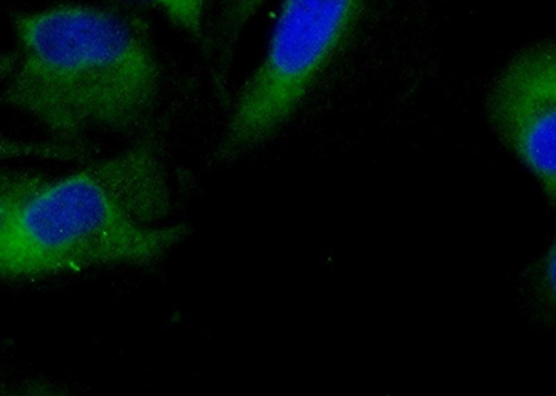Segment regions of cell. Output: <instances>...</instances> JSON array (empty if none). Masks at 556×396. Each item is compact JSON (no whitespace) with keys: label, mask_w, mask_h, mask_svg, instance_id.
Returning a JSON list of instances; mask_svg holds the SVG:
<instances>
[{"label":"cell","mask_w":556,"mask_h":396,"mask_svg":"<svg viewBox=\"0 0 556 396\" xmlns=\"http://www.w3.org/2000/svg\"><path fill=\"white\" fill-rule=\"evenodd\" d=\"M265 0H216L215 14L223 26L245 27Z\"/></svg>","instance_id":"8"},{"label":"cell","mask_w":556,"mask_h":396,"mask_svg":"<svg viewBox=\"0 0 556 396\" xmlns=\"http://www.w3.org/2000/svg\"><path fill=\"white\" fill-rule=\"evenodd\" d=\"M161 10L178 29L208 53L211 47V14L215 0H142Z\"/></svg>","instance_id":"6"},{"label":"cell","mask_w":556,"mask_h":396,"mask_svg":"<svg viewBox=\"0 0 556 396\" xmlns=\"http://www.w3.org/2000/svg\"><path fill=\"white\" fill-rule=\"evenodd\" d=\"M88 155L84 143L52 141H27L10 137L0 131V166L18 158H42V161L74 162Z\"/></svg>","instance_id":"7"},{"label":"cell","mask_w":556,"mask_h":396,"mask_svg":"<svg viewBox=\"0 0 556 396\" xmlns=\"http://www.w3.org/2000/svg\"><path fill=\"white\" fill-rule=\"evenodd\" d=\"M485 115L495 136L556 200V43L540 38L516 52L491 82Z\"/></svg>","instance_id":"4"},{"label":"cell","mask_w":556,"mask_h":396,"mask_svg":"<svg viewBox=\"0 0 556 396\" xmlns=\"http://www.w3.org/2000/svg\"><path fill=\"white\" fill-rule=\"evenodd\" d=\"M4 56V53H0V59H2Z\"/></svg>","instance_id":"10"},{"label":"cell","mask_w":556,"mask_h":396,"mask_svg":"<svg viewBox=\"0 0 556 396\" xmlns=\"http://www.w3.org/2000/svg\"><path fill=\"white\" fill-rule=\"evenodd\" d=\"M18 51L0 105L41 123L53 140L91 130L131 133L151 123L162 68L151 27L131 10L61 3L14 13Z\"/></svg>","instance_id":"1"},{"label":"cell","mask_w":556,"mask_h":396,"mask_svg":"<svg viewBox=\"0 0 556 396\" xmlns=\"http://www.w3.org/2000/svg\"><path fill=\"white\" fill-rule=\"evenodd\" d=\"M172 210L162 142L52 178L20 210L0 246V281L47 279L96 267L151 266L188 235L163 225Z\"/></svg>","instance_id":"2"},{"label":"cell","mask_w":556,"mask_h":396,"mask_svg":"<svg viewBox=\"0 0 556 396\" xmlns=\"http://www.w3.org/2000/svg\"><path fill=\"white\" fill-rule=\"evenodd\" d=\"M51 180L41 173L0 170V246L23 206Z\"/></svg>","instance_id":"5"},{"label":"cell","mask_w":556,"mask_h":396,"mask_svg":"<svg viewBox=\"0 0 556 396\" xmlns=\"http://www.w3.org/2000/svg\"><path fill=\"white\" fill-rule=\"evenodd\" d=\"M14 63H16V53H4V56L0 59V77L7 78L13 71Z\"/></svg>","instance_id":"9"},{"label":"cell","mask_w":556,"mask_h":396,"mask_svg":"<svg viewBox=\"0 0 556 396\" xmlns=\"http://www.w3.org/2000/svg\"><path fill=\"white\" fill-rule=\"evenodd\" d=\"M369 0H281L266 51L238 92L216 165L257 150L292 120L341 56Z\"/></svg>","instance_id":"3"}]
</instances>
